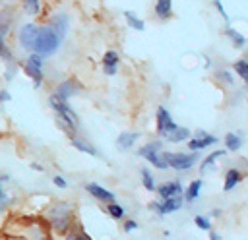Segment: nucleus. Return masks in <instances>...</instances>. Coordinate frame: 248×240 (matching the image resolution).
<instances>
[{"instance_id":"1","label":"nucleus","mask_w":248,"mask_h":240,"mask_svg":"<svg viewBox=\"0 0 248 240\" xmlns=\"http://www.w3.org/2000/svg\"><path fill=\"white\" fill-rule=\"evenodd\" d=\"M62 41H64V39L52 29V25H43V27H39V35H37L33 52L41 54L43 58H45V56H52V54L58 50V46H60Z\"/></svg>"},{"instance_id":"2","label":"nucleus","mask_w":248,"mask_h":240,"mask_svg":"<svg viewBox=\"0 0 248 240\" xmlns=\"http://www.w3.org/2000/svg\"><path fill=\"white\" fill-rule=\"evenodd\" d=\"M48 101H50V106L54 108V112H56V116L60 120V126H64V130L72 135V130H78V124H79L78 114L74 112V108L68 105V101H62V99H58L54 95H50Z\"/></svg>"},{"instance_id":"3","label":"nucleus","mask_w":248,"mask_h":240,"mask_svg":"<svg viewBox=\"0 0 248 240\" xmlns=\"http://www.w3.org/2000/svg\"><path fill=\"white\" fill-rule=\"evenodd\" d=\"M48 223L52 225V228L56 230V232H64L66 228H68V225H70V217H72V207H70V203H56V205H52L50 209H48Z\"/></svg>"},{"instance_id":"4","label":"nucleus","mask_w":248,"mask_h":240,"mask_svg":"<svg viewBox=\"0 0 248 240\" xmlns=\"http://www.w3.org/2000/svg\"><path fill=\"white\" fill-rule=\"evenodd\" d=\"M163 157L167 161V166H170L174 170H188L200 159L198 151H194V153H163Z\"/></svg>"},{"instance_id":"5","label":"nucleus","mask_w":248,"mask_h":240,"mask_svg":"<svg viewBox=\"0 0 248 240\" xmlns=\"http://www.w3.org/2000/svg\"><path fill=\"white\" fill-rule=\"evenodd\" d=\"M161 151H163V143H161V141H151V143L140 147L138 153H140L143 159H147V163L153 165L155 168L165 170V168H167V161H165V157L161 155Z\"/></svg>"},{"instance_id":"6","label":"nucleus","mask_w":248,"mask_h":240,"mask_svg":"<svg viewBox=\"0 0 248 240\" xmlns=\"http://www.w3.org/2000/svg\"><path fill=\"white\" fill-rule=\"evenodd\" d=\"M25 72L33 79L35 89H39L41 83H43V56L37 54V52H31L25 60Z\"/></svg>"},{"instance_id":"7","label":"nucleus","mask_w":248,"mask_h":240,"mask_svg":"<svg viewBox=\"0 0 248 240\" xmlns=\"http://www.w3.org/2000/svg\"><path fill=\"white\" fill-rule=\"evenodd\" d=\"M176 122L172 120V116H170V112L165 108V106H159L157 108V134L161 135V137H167L172 130H176Z\"/></svg>"},{"instance_id":"8","label":"nucleus","mask_w":248,"mask_h":240,"mask_svg":"<svg viewBox=\"0 0 248 240\" xmlns=\"http://www.w3.org/2000/svg\"><path fill=\"white\" fill-rule=\"evenodd\" d=\"M182 203H184V199H182L180 195H170V197H165L163 201H153V203H149V207H151L153 211H157L159 215H169V213L178 211V209L182 207Z\"/></svg>"},{"instance_id":"9","label":"nucleus","mask_w":248,"mask_h":240,"mask_svg":"<svg viewBox=\"0 0 248 240\" xmlns=\"http://www.w3.org/2000/svg\"><path fill=\"white\" fill-rule=\"evenodd\" d=\"M37 35H39V25H35V23H25V25L19 29V37H17V39H19V45H21L25 50L33 52Z\"/></svg>"},{"instance_id":"10","label":"nucleus","mask_w":248,"mask_h":240,"mask_svg":"<svg viewBox=\"0 0 248 240\" xmlns=\"http://www.w3.org/2000/svg\"><path fill=\"white\" fill-rule=\"evenodd\" d=\"M217 143V137L215 135H209L207 132L203 130H198L196 132V137H188V147L192 151H202V149H207L209 145Z\"/></svg>"},{"instance_id":"11","label":"nucleus","mask_w":248,"mask_h":240,"mask_svg":"<svg viewBox=\"0 0 248 240\" xmlns=\"http://www.w3.org/2000/svg\"><path fill=\"white\" fill-rule=\"evenodd\" d=\"M85 190H87V192H89L93 197H97L99 201H105V203L114 201V194H112L110 190H107V188L99 186L97 182H89V184H85Z\"/></svg>"},{"instance_id":"12","label":"nucleus","mask_w":248,"mask_h":240,"mask_svg":"<svg viewBox=\"0 0 248 240\" xmlns=\"http://www.w3.org/2000/svg\"><path fill=\"white\" fill-rule=\"evenodd\" d=\"M118 62H120V56L116 50H107L105 56H103V72L107 75H114L116 70H118Z\"/></svg>"},{"instance_id":"13","label":"nucleus","mask_w":248,"mask_h":240,"mask_svg":"<svg viewBox=\"0 0 248 240\" xmlns=\"http://www.w3.org/2000/svg\"><path fill=\"white\" fill-rule=\"evenodd\" d=\"M78 85H76V81L74 79H66V81H62L58 87H56V91L52 93L54 97H58V99H62V101H68L74 93H78Z\"/></svg>"},{"instance_id":"14","label":"nucleus","mask_w":248,"mask_h":240,"mask_svg":"<svg viewBox=\"0 0 248 240\" xmlns=\"http://www.w3.org/2000/svg\"><path fill=\"white\" fill-rule=\"evenodd\" d=\"M140 139V132H122L118 137H116V147L120 151H128L134 147V143Z\"/></svg>"},{"instance_id":"15","label":"nucleus","mask_w":248,"mask_h":240,"mask_svg":"<svg viewBox=\"0 0 248 240\" xmlns=\"http://www.w3.org/2000/svg\"><path fill=\"white\" fill-rule=\"evenodd\" d=\"M155 190H157V194L161 195V199H165V197H170V195H180V194H182V184H180L178 180H172V182L161 184V186L155 188Z\"/></svg>"},{"instance_id":"16","label":"nucleus","mask_w":248,"mask_h":240,"mask_svg":"<svg viewBox=\"0 0 248 240\" xmlns=\"http://www.w3.org/2000/svg\"><path fill=\"white\" fill-rule=\"evenodd\" d=\"M240 147H242V134H240V132H229V134L225 135V151L234 153V151H238Z\"/></svg>"},{"instance_id":"17","label":"nucleus","mask_w":248,"mask_h":240,"mask_svg":"<svg viewBox=\"0 0 248 240\" xmlns=\"http://www.w3.org/2000/svg\"><path fill=\"white\" fill-rule=\"evenodd\" d=\"M50 25H52V29H54L62 39H64V37H66V31H68V25H70L68 15H66V14H56V15L52 17Z\"/></svg>"},{"instance_id":"18","label":"nucleus","mask_w":248,"mask_h":240,"mask_svg":"<svg viewBox=\"0 0 248 240\" xmlns=\"http://www.w3.org/2000/svg\"><path fill=\"white\" fill-rule=\"evenodd\" d=\"M70 139H72V145H74L78 151H81V153H85V155H91V157H97V155H99V151H97L89 141H85V139H81V137H76V135H70Z\"/></svg>"},{"instance_id":"19","label":"nucleus","mask_w":248,"mask_h":240,"mask_svg":"<svg viewBox=\"0 0 248 240\" xmlns=\"http://www.w3.org/2000/svg\"><path fill=\"white\" fill-rule=\"evenodd\" d=\"M242 180V172L238 168H229L227 174H225V184H223V190L225 192H231L238 182Z\"/></svg>"},{"instance_id":"20","label":"nucleus","mask_w":248,"mask_h":240,"mask_svg":"<svg viewBox=\"0 0 248 240\" xmlns=\"http://www.w3.org/2000/svg\"><path fill=\"white\" fill-rule=\"evenodd\" d=\"M188 137H192L190 128H180V126H176V130H172L165 139H169L170 143H180V141H186Z\"/></svg>"},{"instance_id":"21","label":"nucleus","mask_w":248,"mask_h":240,"mask_svg":"<svg viewBox=\"0 0 248 240\" xmlns=\"http://www.w3.org/2000/svg\"><path fill=\"white\" fill-rule=\"evenodd\" d=\"M155 14L161 19H167L172 14V0H157L155 2Z\"/></svg>"},{"instance_id":"22","label":"nucleus","mask_w":248,"mask_h":240,"mask_svg":"<svg viewBox=\"0 0 248 240\" xmlns=\"http://www.w3.org/2000/svg\"><path fill=\"white\" fill-rule=\"evenodd\" d=\"M21 4H23L25 14H27V15H31V17L39 15V14H41V10H43V2H41V0H21Z\"/></svg>"},{"instance_id":"23","label":"nucleus","mask_w":248,"mask_h":240,"mask_svg":"<svg viewBox=\"0 0 248 240\" xmlns=\"http://www.w3.org/2000/svg\"><path fill=\"white\" fill-rule=\"evenodd\" d=\"M124 19H126L128 27H132L134 31H143V29H145L143 19H140V17H138L134 12H124Z\"/></svg>"},{"instance_id":"24","label":"nucleus","mask_w":248,"mask_h":240,"mask_svg":"<svg viewBox=\"0 0 248 240\" xmlns=\"http://www.w3.org/2000/svg\"><path fill=\"white\" fill-rule=\"evenodd\" d=\"M202 180H192L190 182V186L186 188V194H184V199L190 203V201H194L198 195H200V192H202Z\"/></svg>"},{"instance_id":"25","label":"nucleus","mask_w":248,"mask_h":240,"mask_svg":"<svg viewBox=\"0 0 248 240\" xmlns=\"http://www.w3.org/2000/svg\"><path fill=\"white\" fill-rule=\"evenodd\" d=\"M225 153H227L225 149H217V151L209 153V155H207V157H205V159L202 161V170H205V168H209L211 165H215V161H217V159H221V157H223Z\"/></svg>"},{"instance_id":"26","label":"nucleus","mask_w":248,"mask_h":240,"mask_svg":"<svg viewBox=\"0 0 248 240\" xmlns=\"http://www.w3.org/2000/svg\"><path fill=\"white\" fill-rule=\"evenodd\" d=\"M227 35H229V39L234 43V46H238V48H242L244 45H246V39L236 31V29H232L231 25H227Z\"/></svg>"},{"instance_id":"27","label":"nucleus","mask_w":248,"mask_h":240,"mask_svg":"<svg viewBox=\"0 0 248 240\" xmlns=\"http://www.w3.org/2000/svg\"><path fill=\"white\" fill-rule=\"evenodd\" d=\"M141 184L147 192H155V180H153V174L147 170V168H141Z\"/></svg>"},{"instance_id":"28","label":"nucleus","mask_w":248,"mask_h":240,"mask_svg":"<svg viewBox=\"0 0 248 240\" xmlns=\"http://www.w3.org/2000/svg\"><path fill=\"white\" fill-rule=\"evenodd\" d=\"M107 211H108V215H110L112 219H116V221L124 217V207H122V205H118L116 201H108Z\"/></svg>"},{"instance_id":"29","label":"nucleus","mask_w":248,"mask_h":240,"mask_svg":"<svg viewBox=\"0 0 248 240\" xmlns=\"http://www.w3.org/2000/svg\"><path fill=\"white\" fill-rule=\"evenodd\" d=\"M232 70L240 75V79H248V62L246 60H236L234 64H232Z\"/></svg>"},{"instance_id":"30","label":"nucleus","mask_w":248,"mask_h":240,"mask_svg":"<svg viewBox=\"0 0 248 240\" xmlns=\"http://www.w3.org/2000/svg\"><path fill=\"white\" fill-rule=\"evenodd\" d=\"M194 221H196V226L200 228V230H211V221H209V217H203V215H196L194 217Z\"/></svg>"},{"instance_id":"31","label":"nucleus","mask_w":248,"mask_h":240,"mask_svg":"<svg viewBox=\"0 0 248 240\" xmlns=\"http://www.w3.org/2000/svg\"><path fill=\"white\" fill-rule=\"evenodd\" d=\"M217 79H221V83L223 85H227V87H232L234 85V81H232V77H231V74L229 72H217V75H215Z\"/></svg>"},{"instance_id":"32","label":"nucleus","mask_w":248,"mask_h":240,"mask_svg":"<svg viewBox=\"0 0 248 240\" xmlns=\"http://www.w3.org/2000/svg\"><path fill=\"white\" fill-rule=\"evenodd\" d=\"M213 6L217 8V12L223 15V19L227 21V25H229V15H227V12H225V8H223V4H221V0H213Z\"/></svg>"},{"instance_id":"33","label":"nucleus","mask_w":248,"mask_h":240,"mask_svg":"<svg viewBox=\"0 0 248 240\" xmlns=\"http://www.w3.org/2000/svg\"><path fill=\"white\" fill-rule=\"evenodd\" d=\"M136 228H138V223H136V221H132V219L124 221V232H132V230H136Z\"/></svg>"},{"instance_id":"34","label":"nucleus","mask_w":248,"mask_h":240,"mask_svg":"<svg viewBox=\"0 0 248 240\" xmlns=\"http://www.w3.org/2000/svg\"><path fill=\"white\" fill-rule=\"evenodd\" d=\"M52 184H54L56 188H66V186H68V182H66L62 176H54V178H52Z\"/></svg>"},{"instance_id":"35","label":"nucleus","mask_w":248,"mask_h":240,"mask_svg":"<svg viewBox=\"0 0 248 240\" xmlns=\"http://www.w3.org/2000/svg\"><path fill=\"white\" fill-rule=\"evenodd\" d=\"M10 99H12V97H10L8 91H0V101H2V103H8Z\"/></svg>"},{"instance_id":"36","label":"nucleus","mask_w":248,"mask_h":240,"mask_svg":"<svg viewBox=\"0 0 248 240\" xmlns=\"http://www.w3.org/2000/svg\"><path fill=\"white\" fill-rule=\"evenodd\" d=\"M0 201H8V195H6V192H4L2 186H0Z\"/></svg>"},{"instance_id":"37","label":"nucleus","mask_w":248,"mask_h":240,"mask_svg":"<svg viewBox=\"0 0 248 240\" xmlns=\"http://www.w3.org/2000/svg\"><path fill=\"white\" fill-rule=\"evenodd\" d=\"M209 238H211V240H219V238H221V236H219V234H217V232H211V236H209Z\"/></svg>"},{"instance_id":"38","label":"nucleus","mask_w":248,"mask_h":240,"mask_svg":"<svg viewBox=\"0 0 248 240\" xmlns=\"http://www.w3.org/2000/svg\"><path fill=\"white\" fill-rule=\"evenodd\" d=\"M6 180H10V176H8V174H2V176H0V182H6Z\"/></svg>"},{"instance_id":"39","label":"nucleus","mask_w":248,"mask_h":240,"mask_svg":"<svg viewBox=\"0 0 248 240\" xmlns=\"http://www.w3.org/2000/svg\"><path fill=\"white\" fill-rule=\"evenodd\" d=\"M31 166H33V168H37V170H43V166H41V165H37V163H33Z\"/></svg>"}]
</instances>
